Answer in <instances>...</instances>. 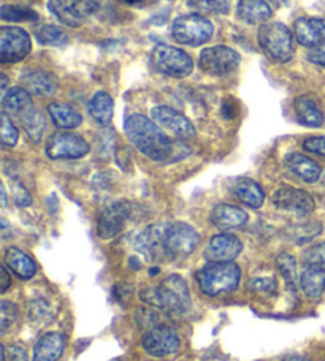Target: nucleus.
Returning <instances> with one entry per match:
<instances>
[{"label":"nucleus","instance_id":"nucleus-1","mask_svg":"<svg viewBox=\"0 0 325 361\" xmlns=\"http://www.w3.org/2000/svg\"><path fill=\"white\" fill-rule=\"evenodd\" d=\"M124 132L130 143L148 159L162 162L172 156L173 143L160 126L141 114H130L126 119Z\"/></svg>","mask_w":325,"mask_h":361},{"label":"nucleus","instance_id":"nucleus-2","mask_svg":"<svg viewBox=\"0 0 325 361\" xmlns=\"http://www.w3.org/2000/svg\"><path fill=\"white\" fill-rule=\"evenodd\" d=\"M140 298L149 306L164 309L177 315L189 312L192 306L187 283L183 277L177 274L168 276L159 287L141 290Z\"/></svg>","mask_w":325,"mask_h":361},{"label":"nucleus","instance_id":"nucleus-3","mask_svg":"<svg viewBox=\"0 0 325 361\" xmlns=\"http://www.w3.org/2000/svg\"><path fill=\"white\" fill-rule=\"evenodd\" d=\"M197 283L208 296H223L233 293L240 286L242 269L233 262H210L199 269Z\"/></svg>","mask_w":325,"mask_h":361},{"label":"nucleus","instance_id":"nucleus-4","mask_svg":"<svg viewBox=\"0 0 325 361\" xmlns=\"http://www.w3.org/2000/svg\"><path fill=\"white\" fill-rule=\"evenodd\" d=\"M294 35L288 25L281 23H265L259 29L257 40L264 53L270 57L273 62L285 63L295 54Z\"/></svg>","mask_w":325,"mask_h":361},{"label":"nucleus","instance_id":"nucleus-5","mask_svg":"<svg viewBox=\"0 0 325 361\" xmlns=\"http://www.w3.org/2000/svg\"><path fill=\"white\" fill-rule=\"evenodd\" d=\"M214 27L211 21L203 15L192 13L175 19L172 35L175 40L186 47H200L213 37Z\"/></svg>","mask_w":325,"mask_h":361},{"label":"nucleus","instance_id":"nucleus-6","mask_svg":"<svg viewBox=\"0 0 325 361\" xmlns=\"http://www.w3.org/2000/svg\"><path fill=\"white\" fill-rule=\"evenodd\" d=\"M151 62L160 73L172 78H186L194 70L192 57L186 51L168 44H159L153 49Z\"/></svg>","mask_w":325,"mask_h":361},{"label":"nucleus","instance_id":"nucleus-7","mask_svg":"<svg viewBox=\"0 0 325 361\" xmlns=\"http://www.w3.org/2000/svg\"><path fill=\"white\" fill-rule=\"evenodd\" d=\"M200 243V236L192 225L186 222L170 224L165 235V249L168 260H184L194 254Z\"/></svg>","mask_w":325,"mask_h":361},{"label":"nucleus","instance_id":"nucleus-8","mask_svg":"<svg viewBox=\"0 0 325 361\" xmlns=\"http://www.w3.org/2000/svg\"><path fill=\"white\" fill-rule=\"evenodd\" d=\"M48 10L59 23L80 27L99 10V4L95 0H49Z\"/></svg>","mask_w":325,"mask_h":361},{"label":"nucleus","instance_id":"nucleus-9","mask_svg":"<svg viewBox=\"0 0 325 361\" xmlns=\"http://www.w3.org/2000/svg\"><path fill=\"white\" fill-rule=\"evenodd\" d=\"M240 62H242V56L235 49L223 47V44L206 48L200 53V68L213 76L233 73L238 68Z\"/></svg>","mask_w":325,"mask_h":361},{"label":"nucleus","instance_id":"nucleus-10","mask_svg":"<svg viewBox=\"0 0 325 361\" xmlns=\"http://www.w3.org/2000/svg\"><path fill=\"white\" fill-rule=\"evenodd\" d=\"M32 42L28 32L21 27L4 25L0 29V61L15 63L30 53Z\"/></svg>","mask_w":325,"mask_h":361},{"label":"nucleus","instance_id":"nucleus-11","mask_svg":"<svg viewBox=\"0 0 325 361\" xmlns=\"http://www.w3.org/2000/svg\"><path fill=\"white\" fill-rule=\"evenodd\" d=\"M141 345L148 355L162 358L177 353L181 347V339L173 328L158 325L146 331L145 336H143Z\"/></svg>","mask_w":325,"mask_h":361},{"label":"nucleus","instance_id":"nucleus-12","mask_svg":"<svg viewBox=\"0 0 325 361\" xmlns=\"http://www.w3.org/2000/svg\"><path fill=\"white\" fill-rule=\"evenodd\" d=\"M89 152V143L76 133L59 132L49 138L47 154L53 160L81 159Z\"/></svg>","mask_w":325,"mask_h":361},{"label":"nucleus","instance_id":"nucleus-13","mask_svg":"<svg viewBox=\"0 0 325 361\" xmlns=\"http://www.w3.org/2000/svg\"><path fill=\"white\" fill-rule=\"evenodd\" d=\"M168 224H154L149 225L141 233L136 236L135 249L148 260H162L168 259L165 249V235Z\"/></svg>","mask_w":325,"mask_h":361},{"label":"nucleus","instance_id":"nucleus-14","mask_svg":"<svg viewBox=\"0 0 325 361\" xmlns=\"http://www.w3.org/2000/svg\"><path fill=\"white\" fill-rule=\"evenodd\" d=\"M273 204L278 209L288 211L298 217L309 216L314 211V198L308 192L294 187H283L273 193Z\"/></svg>","mask_w":325,"mask_h":361},{"label":"nucleus","instance_id":"nucleus-15","mask_svg":"<svg viewBox=\"0 0 325 361\" xmlns=\"http://www.w3.org/2000/svg\"><path fill=\"white\" fill-rule=\"evenodd\" d=\"M134 216V204L121 200L116 202L112 206H108L107 209H103L99 219V236L100 238H113L122 231L126 227V224Z\"/></svg>","mask_w":325,"mask_h":361},{"label":"nucleus","instance_id":"nucleus-16","mask_svg":"<svg viewBox=\"0 0 325 361\" xmlns=\"http://www.w3.org/2000/svg\"><path fill=\"white\" fill-rule=\"evenodd\" d=\"M151 118L155 124L165 130L172 132L178 138H192L195 135V128L192 122L184 114L178 113L177 109L170 106H155L151 109Z\"/></svg>","mask_w":325,"mask_h":361},{"label":"nucleus","instance_id":"nucleus-17","mask_svg":"<svg viewBox=\"0 0 325 361\" xmlns=\"http://www.w3.org/2000/svg\"><path fill=\"white\" fill-rule=\"evenodd\" d=\"M243 243L235 235L220 233L213 236L205 250V257L210 262H233L242 254Z\"/></svg>","mask_w":325,"mask_h":361},{"label":"nucleus","instance_id":"nucleus-18","mask_svg":"<svg viewBox=\"0 0 325 361\" xmlns=\"http://www.w3.org/2000/svg\"><path fill=\"white\" fill-rule=\"evenodd\" d=\"M295 40L307 48L325 44V18H298L294 23Z\"/></svg>","mask_w":325,"mask_h":361},{"label":"nucleus","instance_id":"nucleus-19","mask_svg":"<svg viewBox=\"0 0 325 361\" xmlns=\"http://www.w3.org/2000/svg\"><path fill=\"white\" fill-rule=\"evenodd\" d=\"M210 219L213 225H216L218 228L230 230L243 227V225H246V222L249 221V216L248 212L238 208V206L220 203L214 206Z\"/></svg>","mask_w":325,"mask_h":361},{"label":"nucleus","instance_id":"nucleus-20","mask_svg":"<svg viewBox=\"0 0 325 361\" xmlns=\"http://www.w3.org/2000/svg\"><path fill=\"white\" fill-rule=\"evenodd\" d=\"M65 345H67V341L62 333L51 331L43 334L34 347L32 361H57L62 357Z\"/></svg>","mask_w":325,"mask_h":361},{"label":"nucleus","instance_id":"nucleus-21","mask_svg":"<svg viewBox=\"0 0 325 361\" xmlns=\"http://www.w3.org/2000/svg\"><path fill=\"white\" fill-rule=\"evenodd\" d=\"M21 82L23 87L28 89L30 94L42 97L53 95L57 89L56 76L49 72H45V70H30V72L23 75Z\"/></svg>","mask_w":325,"mask_h":361},{"label":"nucleus","instance_id":"nucleus-22","mask_svg":"<svg viewBox=\"0 0 325 361\" xmlns=\"http://www.w3.org/2000/svg\"><path fill=\"white\" fill-rule=\"evenodd\" d=\"M284 164L290 173H294L297 178H300L302 180H305V183H316V180L321 178V173H322L321 166L317 165L314 160L303 156V154H298V152L288 154Z\"/></svg>","mask_w":325,"mask_h":361},{"label":"nucleus","instance_id":"nucleus-23","mask_svg":"<svg viewBox=\"0 0 325 361\" xmlns=\"http://www.w3.org/2000/svg\"><path fill=\"white\" fill-rule=\"evenodd\" d=\"M5 267H8L19 279H32L37 273V265L30 257L18 247H8L4 255Z\"/></svg>","mask_w":325,"mask_h":361},{"label":"nucleus","instance_id":"nucleus-24","mask_svg":"<svg viewBox=\"0 0 325 361\" xmlns=\"http://www.w3.org/2000/svg\"><path fill=\"white\" fill-rule=\"evenodd\" d=\"M295 118L302 126L321 127L324 124V113L316 100L309 95L298 97L294 103Z\"/></svg>","mask_w":325,"mask_h":361},{"label":"nucleus","instance_id":"nucleus-25","mask_svg":"<svg viewBox=\"0 0 325 361\" xmlns=\"http://www.w3.org/2000/svg\"><path fill=\"white\" fill-rule=\"evenodd\" d=\"M300 286L303 293L309 296V298H321L325 290V268L319 265H303Z\"/></svg>","mask_w":325,"mask_h":361},{"label":"nucleus","instance_id":"nucleus-26","mask_svg":"<svg viewBox=\"0 0 325 361\" xmlns=\"http://www.w3.org/2000/svg\"><path fill=\"white\" fill-rule=\"evenodd\" d=\"M237 13L246 24H264L271 18V8L265 0H240Z\"/></svg>","mask_w":325,"mask_h":361},{"label":"nucleus","instance_id":"nucleus-27","mask_svg":"<svg viewBox=\"0 0 325 361\" xmlns=\"http://www.w3.org/2000/svg\"><path fill=\"white\" fill-rule=\"evenodd\" d=\"M233 193H235L240 202L249 206L252 209H259L265 202V193L256 180L249 178L237 179L233 184Z\"/></svg>","mask_w":325,"mask_h":361},{"label":"nucleus","instance_id":"nucleus-28","mask_svg":"<svg viewBox=\"0 0 325 361\" xmlns=\"http://www.w3.org/2000/svg\"><path fill=\"white\" fill-rule=\"evenodd\" d=\"M48 113L53 119L54 126L59 128H75L80 127L83 122V116L76 111L73 106H70L69 103H61V102H53L48 105Z\"/></svg>","mask_w":325,"mask_h":361},{"label":"nucleus","instance_id":"nucleus-29","mask_svg":"<svg viewBox=\"0 0 325 361\" xmlns=\"http://www.w3.org/2000/svg\"><path fill=\"white\" fill-rule=\"evenodd\" d=\"M32 106L34 105H32L30 92L24 87H11L2 99L4 111L6 114L18 116V118Z\"/></svg>","mask_w":325,"mask_h":361},{"label":"nucleus","instance_id":"nucleus-30","mask_svg":"<svg viewBox=\"0 0 325 361\" xmlns=\"http://www.w3.org/2000/svg\"><path fill=\"white\" fill-rule=\"evenodd\" d=\"M114 103L112 95L107 92H97L89 103V113L102 126H107L113 119Z\"/></svg>","mask_w":325,"mask_h":361},{"label":"nucleus","instance_id":"nucleus-31","mask_svg":"<svg viewBox=\"0 0 325 361\" xmlns=\"http://www.w3.org/2000/svg\"><path fill=\"white\" fill-rule=\"evenodd\" d=\"M37 40L45 47H65L69 43V37L57 25L43 24L37 29Z\"/></svg>","mask_w":325,"mask_h":361},{"label":"nucleus","instance_id":"nucleus-32","mask_svg":"<svg viewBox=\"0 0 325 361\" xmlns=\"http://www.w3.org/2000/svg\"><path fill=\"white\" fill-rule=\"evenodd\" d=\"M19 119H21V124L24 126V130L28 132V135L32 140L38 141L42 138V135L45 132V126H47V124H45L43 116L37 108H34V106L29 108L28 111L19 116Z\"/></svg>","mask_w":325,"mask_h":361},{"label":"nucleus","instance_id":"nucleus-33","mask_svg":"<svg viewBox=\"0 0 325 361\" xmlns=\"http://www.w3.org/2000/svg\"><path fill=\"white\" fill-rule=\"evenodd\" d=\"M0 18H2V21H8V23L38 21V15L34 10L25 8V6H19V5H2Z\"/></svg>","mask_w":325,"mask_h":361},{"label":"nucleus","instance_id":"nucleus-34","mask_svg":"<svg viewBox=\"0 0 325 361\" xmlns=\"http://www.w3.org/2000/svg\"><path fill=\"white\" fill-rule=\"evenodd\" d=\"M187 5L194 11L211 13V15H225L230 10V0H189Z\"/></svg>","mask_w":325,"mask_h":361},{"label":"nucleus","instance_id":"nucleus-35","mask_svg":"<svg viewBox=\"0 0 325 361\" xmlns=\"http://www.w3.org/2000/svg\"><path fill=\"white\" fill-rule=\"evenodd\" d=\"M53 309H51V305L48 301L45 300H35L30 302V307H29V315H30V320L34 322L35 325L40 324V326L43 325H48L47 322H49L53 319Z\"/></svg>","mask_w":325,"mask_h":361},{"label":"nucleus","instance_id":"nucleus-36","mask_svg":"<svg viewBox=\"0 0 325 361\" xmlns=\"http://www.w3.org/2000/svg\"><path fill=\"white\" fill-rule=\"evenodd\" d=\"M321 231H322L321 222H307L292 228V238H294L298 244H303V243L311 241L317 235H321Z\"/></svg>","mask_w":325,"mask_h":361},{"label":"nucleus","instance_id":"nucleus-37","mask_svg":"<svg viewBox=\"0 0 325 361\" xmlns=\"http://www.w3.org/2000/svg\"><path fill=\"white\" fill-rule=\"evenodd\" d=\"M18 315L19 311L16 305L5 300L0 302V330H2V333H5L8 328L16 324Z\"/></svg>","mask_w":325,"mask_h":361},{"label":"nucleus","instance_id":"nucleus-38","mask_svg":"<svg viewBox=\"0 0 325 361\" xmlns=\"http://www.w3.org/2000/svg\"><path fill=\"white\" fill-rule=\"evenodd\" d=\"M278 268L281 271V274L288 283H292L294 286L297 281V263L295 259L290 254H279L278 255Z\"/></svg>","mask_w":325,"mask_h":361},{"label":"nucleus","instance_id":"nucleus-39","mask_svg":"<svg viewBox=\"0 0 325 361\" xmlns=\"http://www.w3.org/2000/svg\"><path fill=\"white\" fill-rule=\"evenodd\" d=\"M0 121H2V143L8 147H13L18 143L19 132L13 124V121L8 118V114L5 111L0 114Z\"/></svg>","mask_w":325,"mask_h":361},{"label":"nucleus","instance_id":"nucleus-40","mask_svg":"<svg viewBox=\"0 0 325 361\" xmlns=\"http://www.w3.org/2000/svg\"><path fill=\"white\" fill-rule=\"evenodd\" d=\"M303 265H319L325 268V243H319L305 250Z\"/></svg>","mask_w":325,"mask_h":361},{"label":"nucleus","instance_id":"nucleus-41","mask_svg":"<svg viewBox=\"0 0 325 361\" xmlns=\"http://www.w3.org/2000/svg\"><path fill=\"white\" fill-rule=\"evenodd\" d=\"M248 288L252 292L270 295L276 290V279L273 276H264V277H254L248 282Z\"/></svg>","mask_w":325,"mask_h":361},{"label":"nucleus","instance_id":"nucleus-42","mask_svg":"<svg viewBox=\"0 0 325 361\" xmlns=\"http://www.w3.org/2000/svg\"><path fill=\"white\" fill-rule=\"evenodd\" d=\"M305 151L325 157V137H309L303 141Z\"/></svg>","mask_w":325,"mask_h":361},{"label":"nucleus","instance_id":"nucleus-43","mask_svg":"<svg viewBox=\"0 0 325 361\" xmlns=\"http://www.w3.org/2000/svg\"><path fill=\"white\" fill-rule=\"evenodd\" d=\"M13 198L18 206H30L32 204V197L30 193L25 190V187L23 184L16 183L15 187H13Z\"/></svg>","mask_w":325,"mask_h":361},{"label":"nucleus","instance_id":"nucleus-44","mask_svg":"<svg viewBox=\"0 0 325 361\" xmlns=\"http://www.w3.org/2000/svg\"><path fill=\"white\" fill-rule=\"evenodd\" d=\"M6 350H8L6 352V355H8L10 361H29L28 350L21 345H10Z\"/></svg>","mask_w":325,"mask_h":361},{"label":"nucleus","instance_id":"nucleus-45","mask_svg":"<svg viewBox=\"0 0 325 361\" xmlns=\"http://www.w3.org/2000/svg\"><path fill=\"white\" fill-rule=\"evenodd\" d=\"M308 59L313 63H317V66H325V44L311 49L308 54Z\"/></svg>","mask_w":325,"mask_h":361},{"label":"nucleus","instance_id":"nucleus-46","mask_svg":"<svg viewBox=\"0 0 325 361\" xmlns=\"http://www.w3.org/2000/svg\"><path fill=\"white\" fill-rule=\"evenodd\" d=\"M0 277H2V283H0V286H2V293H5L10 287V277H8V273H6L5 267L0 268Z\"/></svg>","mask_w":325,"mask_h":361},{"label":"nucleus","instance_id":"nucleus-47","mask_svg":"<svg viewBox=\"0 0 325 361\" xmlns=\"http://www.w3.org/2000/svg\"><path fill=\"white\" fill-rule=\"evenodd\" d=\"M270 4H273V5H276V6H283V5H285L289 2V0H268Z\"/></svg>","mask_w":325,"mask_h":361},{"label":"nucleus","instance_id":"nucleus-48","mask_svg":"<svg viewBox=\"0 0 325 361\" xmlns=\"http://www.w3.org/2000/svg\"><path fill=\"white\" fill-rule=\"evenodd\" d=\"M284 361H309V360L303 358V357H288V358H284Z\"/></svg>","mask_w":325,"mask_h":361},{"label":"nucleus","instance_id":"nucleus-49","mask_svg":"<svg viewBox=\"0 0 325 361\" xmlns=\"http://www.w3.org/2000/svg\"><path fill=\"white\" fill-rule=\"evenodd\" d=\"M0 76H2V86H0V87H2V89H6V85H8V80H6V76H5V75H0Z\"/></svg>","mask_w":325,"mask_h":361},{"label":"nucleus","instance_id":"nucleus-50","mask_svg":"<svg viewBox=\"0 0 325 361\" xmlns=\"http://www.w3.org/2000/svg\"><path fill=\"white\" fill-rule=\"evenodd\" d=\"M2 204H6V193H5V187L2 185Z\"/></svg>","mask_w":325,"mask_h":361},{"label":"nucleus","instance_id":"nucleus-51","mask_svg":"<svg viewBox=\"0 0 325 361\" xmlns=\"http://www.w3.org/2000/svg\"><path fill=\"white\" fill-rule=\"evenodd\" d=\"M149 274H151V276H158L159 274V268H151V269H149Z\"/></svg>","mask_w":325,"mask_h":361},{"label":"nucleus","instance_id":"nucleus-52","mask_svg":"<svg viewBox=\"0 0 325 361\" xmlns=\"http://www.w3.org/2000/svg\"><path fill=\"white\" fill-rule=\"evenodd\" d=\"M126 4H129V5H134V4H138V2H141V0H124Z\"/></svg>","mask_w":325,"mask_h":361}]
</instances>
